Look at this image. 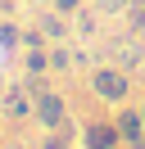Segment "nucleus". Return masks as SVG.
Returning <instances> with one entry per match:
<instances>
[{
    "label": "nucleus",
    "mask_w": 145,
    "mask_h": 149,
    "mask_svg": "<svg viewBox=\"0 0 145 149\" xmlns=\"http://www.w3.org/2000/svg\"><path fill=\"white\" fill-rule=\"evenodd\" d=\"M127 5H132V0H100V9H109V14H113V9H127Z\"/></svg>",
    "instance_id": "f8f14e48"
},
{
    "label": "nucleus",
    "mask_w": 145,
    "mask_h": 149,
    "mask_svg": "<svg viewBox=\"0 0 145 149\" xmlns=\"http://www.w3.org/2000/svg\"><path fill=\"white\" fill-rule=\"evenodd\" d=\"M18 41H23V32H18L9 18H0V45H5V50H18Z\"/></svg>",
    "instance_id": "6e6552de"
},
{
    "label": "nucleus",
    "mask_w": 145,
    "mask_h": 149,
    "mask_svg": "<svg viewBox=\"0 0 145 149\" xmlns=\"http://www.w3.org/2000/svg\"><path fill=\"white\" fill-rule=\"evenodd\" d=\"M54 9L68 18V14H77V9H82V0H54Z\"/></svg>",
    "instance_id": "9b49d317"
},
{
    "label": "nucleus",
    "mask_w": 145,
    "mask_h": 149,
    "mask_svg": "<svg viewBox=\"0 0 145 149\" xmlns=\"http://www.w3.org/2000/svg\"><path fill=\"white\" fill-rule=\"evenodd\" d=\"M118 140H122L118 122H91V127L82 131V145L86 149H118Z\"/></svg>",
    "instance_id": "20e7f679"
},
{
    "label": "nucleus",
    "mask_w": 145,
    "mask_h": 149,
    "mask_svg": "<svg viewBox=\"0 0 145 149\" xmlns=\"http://www.w3.org/2000/svg\"><path fill=\"white\" fill-rule=\"evenodd\" d=\"M23 68H27V77H41V72H50V54H45L41 45H27V54H23Z\"/></svg>",
    "instance_id": "0eeeda50"
},
{
    "label": "nucleus",
    "mask_w": 145,
    "mask_h": 149,
    "mask_svg": "<svg viewBox=\"0 0 145 149\" xmlns=\"http://www.w3.org/2000/svg\"><path fill=\"white\" fill-rule=\"evenodd\" d=\"M36 23H41L36 32H41L45 41H63V36H68V23H63V14H59V9H54V14H41Z\"/></svg>",
    "instance_id": "39448f33"
},
{
    "label": "nucleus",
    "mask_w": 145,
    "mask_h": 149,
    "mask_svg": "<svg viewBox=\"0 0 145 149\" xmlns=\"http://www.w3.org/2000/svg\"><path fill=\"white\" fill-rule=\"evenodd\" d=\"M141 113H145V109H141Z\"/></svg>",
    "instance_id": "dca6fc26"
},
{
    "label": "nucleus",
    "mask_w": 145,
    "mask_h": 149,
    "mask_svg": "<svg viewBox=\"0 0 145 149\" xmlns=\"http://www.w3.org/2000/svg\"><path fill=\"white\" fill-rule=\"evenodd\" d=\"M0 145H5V140H0Z\"/></svg>",
    "instance_id": "2eb2a0df"
},
{
    "label": "nucleus",
    "mask_w": 145,
    "mask_h": 149,
    "mask_svg": "<svg viewBox=\"0 0 145 149\" xmlns=\"http://www.w3.org/2000/svg\"><path fill=\"white\" fill-rule=\"evenodd\" d=\"M36 5H54V0H36Z\"/></svg>",
    "instance_id": "4468645a"
},
{
    "label": "nucleus",
    "mask_w": 145,
    "mask_h": 149,
    "mask_svg": "<svg viewBox=\"0 0 145 149\" xmlns=\"http://www.w3.org/2000/svg\"><path fill=\"white\" fill-rule=\"evenodd\" d=\"M127 9H132V27H136V32H145V0H132Z\"/></svg>",
    "instance_id": "1a4fd4ad"
},
{
    "label": "nucleus",
    "mask_w": 145,
    "mask_h": 149,
    "mask_svg": "<svg viewBox=\"0 0 145 149\" xmlns=\"http://www.w3.org/2000/svg\"><path fill=\"white\" fill-rule=\"evenodd\" d=\"M50 68H54V72H63V68H72V54H68V50H54V54H50Z\"/></svg>",
    "instance_id": "9d476101"
},
{
    "label": "nucleus",
    "mask_w": 145,
    "mask_h": 149,
    "mask_svg": "<svg viewBox=\"0 0 145 149\" xmlns=\"http://www.w3.org/2000/svg\"><path fill=\"white\" fill-rule=\"evenodd\" d=\"M0 149H23V145H0Z\"/></svg>",
    "instance_id": "ddd939ff"
},
{
    "label": "nucleus",
    "mask_w": 145,
    "mask_h": 149,
    "mask_svg": "<svg viewBox=\"0 0 145 149\" xmlns=\"http://www.w3.org/2000/svg\"><path fill=\"white\" fill-rule=\"evenodd\" d=\"M0 113H5L9 122L32 118V86H5V91H0Z\"/></svg>",
    "instance_id": "7ed1b4c3"
},
{
    "label": "nucleus",
    "mask_w": 145,
    "mask_h": 149,
    "mask_svg": "<svg viewBox=\"0 0 145 149\" xmlns=\"http://www.w3.org/2000/svg\"><path fill=\"white\" fill-rule=\"evenodd\" d=\"M141 127H145V113H132V109H127L122 118H118V131H122L127 145H141Z\"/></svg>",
    "instance_id": "423d86ee"
},
{
    "label": "nucleus",
    "mask_w": 145,
    "mask_h": 149,
    "mask_svg": "<svg viewBox=\"0 0 145 149\" xmlns=\"http://www.w3.org/2000/svg\"><path fill=\"white\" fill-rule=\"evenodd\" d=\"M91 91H95V100L122 104L127 100V72H118V68H95V72H91Z\"/></svg>",
    "instance_id": "f03ea898"
},
{
    "label": "nucleus",
    "mask_w": 145,
    "mask_h": 149,
    "mask_svg": "<svg viewBox=\"0 0 145 149\" xmlns=\"http://www.w3.org/2000/svg\"><path fill=\"white\" fill-rule=\"evenodd\" d=\"M27 86H32V118H36V127H41V131H59L63 122H68V104H63V95L50 91V86H36V77H32Z\"/></svg>",
    "instance_id": "f257e3e1"
}]
</instances>
